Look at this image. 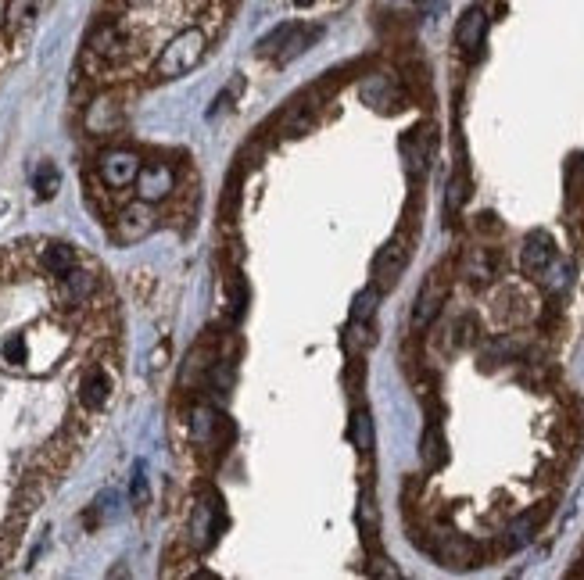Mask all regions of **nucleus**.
Here are the masks:
<instances>
[{
	"mask_svg": "<svg viewBox=\"0 0 584 580\" xmlns=\"http://www.w3.org/2000/svg\"><path fill=\"white\" fill-rule=\"evenodd\" d=\"M205 54H208L205 29L190 26L165 43L162 54H158V61H155V72L162 79H180V76H187L190 69H198L201 61H205Z\"/></svg>",
	"mask_w": 584,
	"mask_h": 580,
	"instance_id": "1",
	"label": "nucleus"
},
{
	"mask_svg": "<svg viewBox=\"0 0 584 580\" xmlns=\"http://www.w3.org/2000/svg\"><path fill=\"white\" fill-rule=\"evenodd\" d=\"M319 36H323V29L319 26H298V22H287V26L273 29L269 36L258 40V58H269V61H276V65H291L294 58H301V54L309 51Z\"/></svg>",
	"mask_w": 584,
	"mask_h": 580,
	"instance_id": "2",
	"label": "nucleus"
},
{
	"mask_svg": "<svg viewBox=\"0 0 584 580\" xmlns=\"http://www.w3.org/2000/svg\"><path fill=\"white\" fill-rule=\"evenodd\" d=\"M538 312V301L527 294L524 283H502L495 294H491V316L502 330H516V326H527Z\"/></svg>",
	"mask_w": 584,
	"mask_h": 580,
	"instance_id": "3",
	"label": "nucleus"
},
{
	"mask_svg": "<svg viewBox=\"0 0 584 580\" xmlns=\"http://www.w3.org/2000/svg\"><path fill=\"white\" fill-rule=\"evenodd\" d=\"M409 244H413V237H395L377 251V258H373V287H377L380 294L395 290L402 273L409 269V258H413V248H409Z\"/></svg>",
	"mask_w": 584,
	"mask_h": 580,
	"instance_id": "4",
	"label": "nucleus"
},
{
	"mask_svg": "<svg viewBox=\"0 0 584 580\" xmlns=\"http://www.w3.org/2000/svg\"><path fill=\"white\" fill-rule=\"evenodd\" d=\"M445 301H448V276L441 273V269H434V273L427 276V283L420 287V294H416V305H413V330H427V326L441 316V308H445Z\"/></svg>",
	"mask_w": 584,
	"mask_h": 580,
	"instance_id": "5",
	"label": "nucleus"
},
{
	"mask_svg": "<svg viewBox=\"0 0 584 580\" xmlns=\"http://www.w3.org/2000/svg\"><path fill=\"white\" fill-rule=\"evenodd\" d=\"M155 230V208L147 205V201H133V205H126L119 215H115V240L119 244H137V240H144L147 233Z\"/></svg>",
	"mask_w": 584,
	"mask_h": 580,
	"instance_id": "6",
	"label": "nucleus"
},
{
	"mask_svg": "<svg viewBox=\"0 0 584 580\" xmlns=\"http://www.w3.org/2000/svg\"><path fill=\"white\" fill-rule=\"evenodd\" d=\"M556 244H552L549 233L534 230L524 237V248H520V269H524L531 280H542L545 273H549L552 265H556Z\"/></svg>",
	"mask_w": 584,
	"mask_h": 580,
	"instance_id": "7",
	"label": "nucleus"
},
{
	"mask_svg": "<svg viewBox=\"0 0 584 580\" xmlns=\"http://www.w3.org/2000/svg\"><path fill=\"white\" fill-rule=\"evenodd\" d=\"M137 197L140 201H147V205H158V201H165V197L176 190V172H172V165L165 162H155V165H140L137 172Z\"/></svg>",
	"mask_w": 584,
	"mask_h": 580,
	"instance_id": "8",
	"label": "nucleus"
},
{
	"mask_svg": "<svg viewBox=\"0 0 584 580\" xmlns=\"http://www.w3.org/2000/svg\"><path fill=\"white\" fill-rule=\"evenodd\" d=\"M430 552L438 555L445 566H477L481 563L477 545H473L470 538H463V534H456V530H441V534H434Z\"/></svg>",
	"mask_w": 584,
	"mask_h": 580,
	"instance_id": "9",
	"label": "nucleus"
},
{
	"mask_svg": "<svg viewBox=\"0 0 584 580\" xmlns=\"http://www.w3.org/2000/svg\"><path fill=\"white\" fill-rule=\"evenodd\" d=\"M140 158L133 151H108L101 158V180L104 187H112V190H126L137 183V172H140Z\"/></svg>",
	"mask_w": 584,
	"mask_h": 580,
	"instance_id": "10",
	"label": "nucleus"
},
{
	"mask_svg": "<svg viewBox=\"0 0 584 580\" xmlns=\"http://www.w3.org/2000/svg\"><path fill=\"white\" fill-rule=\"evenodd\" d=\"M430 154H434V129L430 126L409 129L402 140V158H405V165H409V176H423V172H427Z\"/></svg>",
	"mask_w": 584,
	"mask_h": 580,
	"instance_id": "11",
	"label": "nucleus"
},
{
	"mask_svg": "<svg viewBox=\"0 0 584 580\" xmlns=\"http://www.w3.org/2000/svg\"><path fill=\"white\" fill-rule=\"evenodd\" d=\"M484 36H488V11L481 8V4H473V8L463 11V18H459L456 26V43L463 54H477L484 47Z\"/></svg>",
	"mask_w": 584,
	"mask_h": 580,
	"instance_id": "12",
	"label": "nucleus"
},
{
	"mask_svg": "<svg viewBox=\"0 0 584 580\" xmlns=\"http://www.w3.org/2000/svg\"><path fill=\"white\" fill-rule=\"evenodd\" d=\"M112 398V376L104 373V366L86 369L83 380H79V405L86 412H101Z\"/></svg>",
	"mask_w": 584,
	"mask_h": 580,
	"instance_id": "13",
	"label": "nucleus"
},
{
	"mask_svg": "<svg viewBox=\"0 0 584 580\" xmlns=\"http://www.w3.org/2000/svg\"><path fill=\"white\" fill-rule=\"evenodd\" d=\"M502 273V258L495 248H470L463 258V276L470 283H491Z\"/></svg>",
	"mask_w": 584,
	"mask_h": 580,
	"instance_id": "14",
	"label": "nucleus"
},
{
	"mask_svg": "<svg viewBox=\"0 0 584 580\" xmlns=\"http://www.w3.org/2000/svg\"><path fill=\"white\" fill-rule=\"evenodd\" d=\"M362 97L380 111H395V108H402V101H405L402 86L391 76H370L362 83Z\"/></svg>",
	"mask_w": 584,
	"mask_h": 580,
	"instance_id": "15",
	"label": "nucleus"
},
{
	"mask_svg": "<svg viewBox=\"0 0 584 580\" xmlns=\"http://www.w3.org/2000/svg\"><path fill=\"white\" fill-rule=\"evenodd\" d=\"M219 505L201 502L198 512H194V520H190V538H194V545L198 548H208L215 541V534H219Z\"/></svg>",
	"mask_w": 584,
	"mask_h": 580,
	"instance_id": "16",
	"label": "nucleus"
},
{
	"mask_svg": "<svg viewBox=\"0 0 584 580\" xmlns=\"http://www.w3.org/2000/svg\"><path fill=\"white\" fill-rule=\"evenodd\" d=\"M420 459L427 470H441L448 462V448H445V434H441L438 423H427L423 430V441H420Z\"/></svg>",
	"mask_w": 584,
	"mask_h": 580,
	"instance_id": "17",
	"label": "nucleus"
},
{
	"mask_svg": "<svg viewBox=\"0 0 584 580\" xmlns=\"http://www.w3.org/2000/svg\"><path fill=\"white\" fill-rule=\"evenodd\" d=\"M40 265L47 269L51 276H65V273H72L76 269V248L72 244H47L43 248V255H40Z\"/></svg>",
	"mask_w": 584,
	"mask_h": 580,
	"instance_id": "18",
	"label": "nucleus"
},
{
	"mask_svg": "<svg viewBox=\"0 0 584 580\" xmlns=\"http://www.w3.org/2000/svg\"><path fill=\"white\" fill-rule=\"evenodd\" d=\"M61 280H65V298H69L72 305H83V301L94 298V290H97V276L94 273H86V269H72V273H65Z\"/></svg>",
	"mask_w": 584,
	"mask_h": 580,
	"instance_id": "19",
	"label": "nucleus"
},
{
	"mask_svg": "<svg viewBox=\"0 0 584 580\" xmlns=\"http://www.w3.org/2000/svg\"><path fill=\"white\" fill-rule=\"evenodd\" d=\"M359 527H362V534L377 545V530H380V512H377V502H373V495L366 491L362 495V502H359Z\"/></svg>",
	"mask_w": 584,
	"mask_h": 580,
	"instance_id": "20",
	"label": "nucleus"
},
{
	"mask_svg": "<svg viewBox=\"0 0 584 580\" xmlns=\"http://www.w3.org/2000/svg\"><path fill=\"white\" fill-rule=\"evenodd\" d=\"M352 441H355V448H359L362 455L373 452V419H370V412H355L352 416Z\"/></svg>",
	"mask_w": 584,
	"mask_h": 580,
	"instance_id": "21",
	"label": "nucleus"
},
{
	"mask_svg": "<svg viewBox=\"0 0 584 580\" xmlns=\"http://www.w3.org/2000/svg\"><path fill=\"white\" fill-rule=\"evenodd\" d=\"M119 126V108H115L112 97H104L90 108V129H112Z\"/></svg>",
	"mask_w": 584,
	"mask_h": 580,
	"instance_id": "22",
	"label": "nucleus"
},
{
	"mask_svg": "<svg viewBox=\"0 0 584 580\" xmlns=\"http://www.w3.org/2000/svg\"><path fill=\"white\" fill-rule=\"evenodd\" d=\"M466 187H470V183H466V172H459L456 180L448 183V197H445V212L448 215H456L459 208L466 205V197H470V190Z\"/></svg>",
	"mask_w": 584,
	"mask_h": 580,
	"instance_id": "23",
	"label": "nucleus"
},
{
	"mask_svg": "<svg viewBox=\"0 0 584 580\" xmlns=\"http://www.w3.org/2000/svg\"><path fill=\"white\" fill-rule=\"evenodd\" d=\"M36 4H40V0H11V8H8V26H11V29L29 26V18L36 15Z\"/></svg>",
	"mask_w": 584,
	"mask_h": 580,
	"instance_id": "24",
	"label": "nucleus"
},
{
	"mask_svg": "<svg viewBox=\"0 0 584 580\" xmlns=\"http://www.w3.org/2000/svg\"><path fill=\"white\" fill-rule=\"evenodd\" d=\"M377 301H380V290L377 287H366L355 298V305H352V319H370L373 323V312H377Z\"/></svg>",
	"mask_w": 584,
	"mask_h": 580,
	"instance_id": "25",
	"label": "nucleus"
},
{
	"mask_svg": "<svg viewBox=\"0 0 584 580\" xmlns=\"http://www.w3.org/2000/svg\"><path fill=\"white\" fill-rule=\"evenodd\" d=\"M36 190H40V197H54V190H58V169H54V165H40V172H36Z\"/></svg>",
	"mask_w": 584,
	"mask_h": 580,
	"instance_id": "26",
	"label": "nucleus"
},
{
	"mask_svg": "<svg viewBox=\"0 0 584 580\" xmlns=\"http://www.w3.org/2000/svg\"><path fill=\"white\" fill-rule=\"evenodd\" d=\"M4 359H8V362H22V359H26V341H22V337H11V341L4 344Z\"/></svg>",
	"mask_w": 584,
	"mask_h": 580,
	"instance_id": "27",
	"label": "nucleus"
},
{
	"mask_svg": "<svg viewBox=\"0 0 584 580\" xmlns=\"http://www.w3.org/2000/svg\"><path fill=\"white\" fill-rule=\"evenodd\" d=\"M129 498H133V505L147 502V477L140 470H137V477H133V487H129Z\"/></svg>",
	"mask_w": 584,
	"mask_h": 580,
	"instance_id": "28",
	"label": "nucleus"
},
{
	"mask_svg": "<svg viewBox=\"0 0 584 580\" xmlns=\"http://www.w3.org/2000/svg\"><path fill=\"white\" fill-rule=\"evenodd\" d=\"M294 4H298V8H305V4H312V0H294Z\"/></svg>",
	"mask_w": 584,
	"mask_h": 580,
	"instance_id": "29",
	"label": "nucleus"
}]
</instances>
